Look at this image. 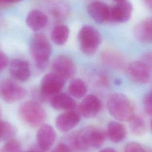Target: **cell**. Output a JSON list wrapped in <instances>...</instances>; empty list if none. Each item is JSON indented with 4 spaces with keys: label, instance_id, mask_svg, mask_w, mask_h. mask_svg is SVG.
Here are the masks:
<instances>
[{
    "label": "cell",
    "instance_id": "6da1fadb",
    "mask_svg": "<svg viewBox=\"0 0 152 152\" xmlns=\"http://www.w3.org/2000/svg\"><path fill=\"white\" fill-rule=\"evenodd\" d=\"M106 134L95 126H87L71 135L66 143L74 151H89L99 148L104 142Z\"/></svg>",
    "mask_w": 152,
    "mask_h": 152
},
{
    "label": "cell",
    "instance_id": "7a4b0ae2",
    "mask_svg": "<svg viewBox=\"0 0 152 152\" xmlns=\"http://www.w3.org/2000/svg\"><path fill=\"white\" fill-rule=\"evenodd\" d=\"M106 104L109 113L118 121H128L135 115L134 104L122 93L110 94L107 98Z\"/></svg>",
    "mask_w": 152,
    "mask_h": 152
},
{
    "label": "cell",
    "instance_id": "3957f363",
    "mask_svg": "<svg viewBox=\"0 0 152 152\" xmlns=\"http://www.w3.org/2000/svg\"><path fill=\"white\" fill-rule=\"evenodd\" d=\"M30 50L36 67L43 70L47 66L52 50L46 35L42 33L34 34L30 42Z\"/></svg>",
    "mask_w": 152,
    "mask_h": 152
},
{
    "label": "cell",
    "instance_id": "277c9868",
    "mask_svg": "<svg viewBox=\"0 0 152 152\" xmlns=\"http://www.w3.org/2000/svg\"><path fill=\"white\" fill-rule=\"evenodd\" d=\"M18 112L21 119L33 128L43 124L46 118V113L43 107L33 101H27L22 103L19 107Z\"/></svg>",
    "mask_w": 152,
    "mask_h": 152
},
{
    "label": "cell",
    "instance_id": "5b68a950",
    "mask_svg": "<svg viewBox=\"0 0 152 152\" xmlns=\"http://www.w3.org/2000/svg\"><path fill=\"white\" fill-rule=\"evenodd\" d=\"M78 40L81 51L85 55L94 54L102 42V36L99 31L91 26L82 27L78 34Z\"/></svg>",
    "mask_w": 152,
    "mask_h": 152
},
{
    "label": "cell",
    "instance_id": "8992f818",
    "mask_svg": "<svg viewBox=\"0 0 152 152\" xmlns=\"http://www.w3.org/2000/svg\"><path fill=\"white\" fill-rule=\"evenodd\" d=\"M27 95L26 89L10 79L0 82V97L6 102L12 103L24 99Z\"/></svg>",
    "mask_w": 152,
    "mask_h": 152
},
{
    "label": "cell",
    "instance_id": "52a82bcc",
    "mask_svg": "<svg viewBox=\"0 0 152 152\" xmlns=\"http://www.w3.org/2000/svg\"><path fill=\"white\" fill-rule=\"evenodd\" d=\"M65 80L53 72L46 74L42 79L40 93L42 97L52 98L62 89Z\"/></svg>",
    "mask_w": 152,
    "mask_h": 152
},
{
    "label": "cell",
    "instance_id": "ba28073f",
    "mask_svg": "<svg viewBox=\"0 0 152 152\" xmlns=\"http://www.w3.org/2000/svg\"><path fill=\"white\" fill-rule=\"evenodd\" d=\"M151 70V66L140 60L130 63L126 68V74L132 81L145 84L150 80Z\"/></svg>",
    "mask_w": 152,
    "mask_h": 152
},
{
    "label": "cell",
    "instance_id": "9c48e42d",
    "mask_svg": "<svg viewBox=\"0 0 152 152\" xmlns=\"http://www.w3.org/2000/svg\"><path fill=\"white\" fill-rule=\"evenodd\" d=\"M52 68L53 72L64 80L72 78L76 71L74 61L69 56L64 55H58L53 59Z\"/></svg>",
    "mask_w": 152,
    "mask_h": 152
},
{
    "label": "cell",
    "instance_id": "30bf717a",
    "mask_svg": "<svg viewBox=\"0 0 152 152\" xmlns=\"http://www.w3.org/2000/svg\"><path fill=\"white\" fill-rule=\"evenodd\" d=\"M56 138L54 129L48 124L40 126L36 134L37 147L42 152L49 150L53 144Z\"/></svg>",
    "mask_w": 152,
    "mask_h": 152
},
{
    "label": "cell",
    "instance_id": "8fae6325",
    "mask_svg": "<svg viewBox=\"0 0 152 152\" xmlns=\"http://www.w3.org/2000/svg\"><path fill=\"white\" fill-rule=\"evenodd\" d=\"M102 108L100 99L93 94L86 96L82 100L79 106V112L83 116L86 118L96 117Z\"/></svg>",
    "mask_w": 152,
    "mask_h": 152
},
{
    "label": "cell",
    "instance_id": "7c38bea8",
    "mask_svg": "<svg viewBox=\"0 0 152 152\" xmlns=\"http://www.w3.org/2000/svg\"><path fill=\"white\" fill-rule=\"evenodd\" d=\"M133 11L132 5L127 1L118 2L116 5L110 7V22L125 23L131 17Z\"/></svg>",
    "mask_w": 152,
    "mask_h": 152
},
{
    "label": "cell",
    "instance_id": "4fadbf2b",
    "mask_svg": "<svg viewBox=\"0 0 152 152\" xmlns=\"http://www.w3.org/2000/svg\"><path fill=\"white\" fill-rule=\"evenodd\" d=\"M110 10V7L109 6L99 1L91 2L87 8V11L89 16L99 24L109 21Z\"/></svg>",
    "mask_w": 152,
    "mask_h": 152
},
{
    "label": "cell",
    "instance_id": "5bb4252c",
    "mask_svg": "<svg viewBox=\"0 0 152 152\" xmlns=\"http://www.w3.org/2000/svg\"><path fill=\"white\" fill-rule=\"evenodd\" d=\"M80 121V114L72 110L64 112L56 118L55 125L61 132H66L75 127Z\"/></svg>",
    "mask_w": 152,
    "mask_h": 152
},
{
    "label": "cell",
    "instance_id": "9a60e30c",
    "mask_svg": "<svg viewBox=\"0 0 152 152\" xmlns=\"http://www.w3.org/2000/svg\"><path fill=\"white\" fill-rule=\"evenodd\" d=\"M9 70L11 75L20 81L28 80L31 75L29 64L21 59H13L10 62Z\"/></svg>",
    "mask_w": 152,
    "mask_h": 152
},
{
    "label": "cell",
    "instance_id": "2e32d148",
    "mask_svg": "<svg viewBox=\"0 0 152 152\" xmlns=\"http://www.w3.org/2000/svg\"><path fill=\"white\" fill-rule=\"evenodd\" d=\"M48 23L46 15L38 10L30 11L27 15L26 23L33 31H38L46 27Z\"/></svg>",
    "mask_w": 152,
    "mask_h": 152
},
{
    "label": "cell",
    "instance_id": "e0dca14e",
    "mask_svg": "<svg viewBox=\"0 0 152 152\" xmlns=\"http://www.w3.org/2000/svg\"><path fill=\"white\" fill-rule=\"evenodd\" d=\"M135 37L141 42L150 43L152 40L151 18H147L138 23L134 29Z\"/></svg>",
    "mask_w": 152,
    "mask_h": 152
},
{
    "label": "cell",
    "instance_id": "ac0fdd59",
    "mask_svg": "<svg viewBox=\"0 0 152 152\" xmlns=\"http://www.w3.org/2000/svg\"><path fill=\"white\" fill-rule=\"evenodd\" d=\"M52 107L57 110H72L75 108V101L68 94L58 93L50 99Z\"/></svg>",
    "mask_w": 152,
    "mask_h": 152
},
{
    "label": "cell",
    "instance_id": "d6986e66",
    "mask_svg": "<svg viewBox=\"0 0 152 152\" xmlns=\"http://www.w3.org/2000/svg\"><path fill=\"white\" fill-rule=\"evenodd\" d=\"M107 135L112 142L118 143L125 138L126 130L121 123L117 121H111L107 125Z\"/></svg>",
    "mask_w": 152,
    "mask_h": 152
},
{
    "label": "cell",
    "instance_id": "ffe728a7",
    "mask_svg": "<svg viewBox=\"0 0 152 152\" xmlns=\"http://www.w3.org/2000/svg\"><path fill=\"white\" fill-rule=\"evenodd\" d=\"M69 35V28L65 24H58L51 31L50 38L53 42L57 45H64Z\"/></svg>",
    "mask_w": 152,
    "mask_h": 152
},
{
    "label": "cell",
    "instance_id": "44dd1931",
    "mask_svg": "<svg viewBox=\"0 0 152 152\" xmlns=\"http://www.w3.org/2000/svg\"><path fill=\"white\" fill-rule=\"evenodd\" d=\"M102 58L106 65L115 68H122L125 64L123 56L113 51L104 52L102 55Z\"/></svg>",
    "mask_w": 152,
    "mask_h": 152
},
{
    "label": "cell",
    "instance_id": "7402d4cb",
    "mask_svg": "<svg viewBox=\"0 0 152 152\" xmlns=\"http://www.w3.org/2000/svg\"><path fill=\"white\" fill-rule=\"evenodd\" d=\"M87 91L86 83L80 78L73 79L68 86V91L74 97L80 99L85 96Z\"/></svg>",
    "mask_w": 152,
    "mask_h": 152
},
{
    "label": "cell",
    "instance_id": "603a6c76",
    "mask_svg": "<svg viewBox=\"0 0 152 152\" xmlns=\"http://www.w3.org/2000/svg\"><path fill=\"white\" fill-rule=\"evenodd\" d=\"M128 121L129 128L132 134L137 136H141L145 133L147 125L142 117L134 115Z\"/></svg>",
    "mask_w": 152,
    "mask_h": 152
},
{
    "label": "cell",
    "instance_id": "cb8c5ba5",
    "mask_svg": "<svg viewBox=\"0 0 152 152\" xmlns=\"http://www.w3.org/2000/svg\"><path fill=\"white\" fill-rule=\"evenodd\" d=\"M16 129L8 122L0 121V141L8 140L15 135Z\"/></svg>",
    "mask_w": 152,
    "mask_h": 152
},
{
    "label": "cell",
    "instance_id": "d4e9b609",
    "mask_svg": "<svg viewBox=\"0 0 152 152\" xmlns=\"http://www.w3.org/2000/svg\"><path fill=\"white\" fill-rule=\"evenodd\" d=\"M52 15L58 20H62L67 17L69 13L68 7L66 4L61 2L56 3L50 9Z\"/></svg>",
    "mask_w": 152,
    "mask_h": 152
},
{
    "label": "cell",
    "instance_id": "484cf974",
    "mask_svg": "<svg viewBox=\"0 0 152 152\" xmlns=\"http://www.w3.org/2000/svg\"><path fill=\"white\" fill-rule=\"evenodd\" d=\"M1 151L2 152H21V144L18 141L11 138L8 140Z\"/></svg>",
    "mask_w": 152,
    "mask_h": 152
},
{
    "label": "cell",
    "instance_id": "4316f807",
    "mask_svg": "<svg viewBox=\"0 0 152 152\" xmlns=\"http://www.w3.org/2000/svg\"><path fill=\"white\" fill-rule=\"evenodd\" d=\"M124 152H147L146 149L140 143L129 142L126 144Z\"/></svg>",
    "mask_w": 152,
    "mask_h": 152
},
{
    "label": "cell",
    "instance_id": "83f0119b",
    "mask_svg": "<svg viewBox=\"0 0 152 152\" xmlns=\"http://www.w3.org/2000/svg\"><path fill=\"white\" fill-rule=\"evenodd\" d=\"M143 106L145 113L151 116L152 114V101L151 92L146 93L144 96L143 98Z\"/></svg>",
    "mask_w": 152,
    "mask_h": 152
},
{
    "label": "cell",
    "instance_id": "f1b7e54d",
    "mask_svg": "<svg viewBox=\"0 0 152 152\" xmlns=\"http://www.w3.org/2000/svg\"><path fill=\"white\" fill-rule=\"evenodd\" d=\"M50 152H72V151L65 142H61L58 144Z\"/></svg>",
    "mask_w": 152,
    "mask_h": 152
},
{
    "label": "cell",
    "instance_id": "f546056e",
    "mask_svg": "<svg viewBox=\"0 0 152 152\" xmlns=\"http://www.w3.org/2000/svg\"><path fill=\"white\" fill-rule=\"evenodd\" d=\"M8 64V59L5 54L0 52V71L4 69Z\"/></svg>",
    "mask_w": 152,
    "mask_h": 152
},
{
    "label": "cell",
    "instance_id": "4dcf8cb0",
    "mask_svg": "<svg viewBox=\"0 0 152 152\" xmlns=\"http://www.w3.org/2000/svg\"><path fill=\"white\" fill-rule=\"evenodd\" d=\"M151 59H152L151 53H147L144 54L142 56L141 60L142 62H144V63H145L147 65H148V66L151 67Z\"/></svg>",
    "mask_w": 152,
    "mask_h": 152
},
{
    "label": "cell",
    "instance_id": "1f68e13d",
    "mask_svg": "<svg viewBox=\"0 0 152 152\" xmlns=\"http://www.w3.org/2000/svg\"><path fill=\"white\" fill-rule=\"evenodd\" d=\"M23 0H0L2 4H14V3H17L18 2H20Z\"/></svg>",
    "mask_w": 152,
    "mask_h": 152
},
{
    "label": "cell",
    "instance_id": "d6a6232c",
    "mask_svg": "<svg viewBox=\"0 0 152 152\" xmlns=\"http://www.w3.org/2000/svg\"><path fill=\"white\" fill-rule=\"evenodd\" d=\"M144 4L149 9H151L152 7V0H142Z\"/></svg>",
    "mask_w": 152,
    "mask_h": 152
},
{
    "label": "cell",
    "instance_id": "836d02e7",
    "mask_svg": "<svg viewBox=\"0 0 152 152\" xmlns=\"http://www.w3.org/2000/svg\"><path fill=\"white\" fill-rule=\"evenodd\" d=\"M99 152H117V151L112 148L107 147V148H105L101 150Z\"/></svg>",
    "mask_w": 152,
    "mask_h": 152
},
{
    "label": "cell",
    "instance_id": "e575fe53",
    "mask_svg": "<svg viewBox=\"0 0 152 152\" xmlns=\"http://www.w3.org/2000/svg\"><path fill=\"white\" fill-rule=\"evenodd\" d=\"M24 152H41V151L39 150L37 151L34 150H28V151H24Z\"/></svg>",
    "mask_w": 152,
    "mask_h": 152
},
{
    "label": "cell",
    "instance_id": "d590c367",
    "mask_svg": "<svg viewBox=\"0 0 152 152\" xmlns=\"http://www.w3.org/2000/svg\"><path fill=\"white\" fill-rule=\"evenodd\" d=\"M117 2H125L126 1V0H113Z\"/></svg>",
    "mask_w": 152,
    "mask_h": 152
},
{
    "label": "cell",
    "instance_id": "8d00e7d4",
    "mask_svg": "<svg viewBox=\"0 0 152 152\" xmlns=\"http://www.w3.org/2000/svg\"><path fill=\"white\" fill-rule=\"evenodd\" d=\"M2 5H3V4H2L1 2V1H0V8H1Z\"/></svg>",
    "mask_w": 152,
    "mask_h": 152
},
{
    "label": "cell",
    "instance_id": "74e56055",
    "mask_svg": "<svg viewBox=\"0 0 152 152\" xmlns=\"http://www.w3.org/2000/svg\"><path fill=\"white\" fill-rule=\"evenodd\" d=\"M1 115V106H0V117Z\"/></svg>",
    "mask_w": 152,
    "mask_h": 152
},
{
    "label": "cell",
    "instance_id": "f35d334b",
    "mask_svg": "<svg viewBox=\"0 0 152 152\" xmlns=\"http://www.w3.org/2000/svg\"><path fill=\"white\" fill-rule=\"evenodd\" d=\"M0 152H2V151H1V150H0Z\"/></svg>",
    "mask_w": 152,
    "mask_h": 152
}]
</instances>
